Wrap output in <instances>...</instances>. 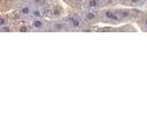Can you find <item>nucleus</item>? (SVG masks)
<instances>
[{"label": "nucleus", "instance_id": "nucleus-5", "mask_svg": "<svg viewBox=\"0 0 147 129\" xmlns=\"http://www.w3.org/2000/svg\"><path fill=\"white\" fill-rule=\"evenodd\" d=\"M44 9L43 7H38V5H32V10H31V17L32 18H43Z\"/></svg>", "mask_w": 147, "mask_h": 129}, {"label": "nucleus", "instance_id": "nucleus-6", "mask_svg": "<svg viewBox=\"0 0 147 129\" xmlns=\"http://www.w3.org/2000/svg\"><path fill=\"white\" fill-rule=\"evenodd\" d=\"M102 7L101 0H86V9L97 10Z\"/></svg>", "mask_w": 147, "mask_h": 129}, {"label": "nucleus", "instance_id": "nucleus-3", "mask_svg": "<svg viewBox=\"0 0 147 129\" xmlns=\"http://www.w3.org/2000/svg\"><path fill=\"white\" fill-rule=\"evenodd\" d=\"M83 20H84V22H86V23H94V22H97V21H99V14L97 10L88 9L84 12Z\"/></svg>", "mask_w": 147, "mask_h": 129}, {"label": "nucleus", "instance_id": "nucleus-4", "mask_svg": "<svg viewBox=\"0 0 147 129\" xmlns=\"http://www.w3.org/2000/svg\"><path fill=\"white\" fill-rule=\"evenodd\" d=\"M31 28H34V30H43V28H45V21L43 18H32Z\"/></svg>", "mask_w": 147, "mask_h": 129}, {"label": "nucleus", "instance_id": "nucleus-1", "mask_svg": "<svg viewBox=\"0 0 147 129\" xmlns=\"http://www.w3.org/2000/svg\"><path fill=\"white\" fill-rule=\"evenodd\" d=\"M65 22L69 26H71L72 28H80V27H83L84 20H83V17H80L79 14H71L66 18Z\"/></svg>", "mask_w": 147, "mask_h": 129}, {"label": "nucleus", "instance_id": "nucleus-2", "mask_svg": "<svg viewBox=\"0 0 147 129\" xmlns=\"http://www.w3.org/2000/svg\"><path fill=\"white\" fill-rule=\"evenodd\" d=\"M102 17L105 20L110 21V22H119V21H121L117 9H105L102 12Z\"/></svg>", "mask_w": 147, "mask_h": 129}, {"label": "nucleus", "instance_id": "nucleus-10", "mask_svg": "<svg viewBox=\"0 0 147 129\" xmlns=\"http://www.w3.org/2000/svg\"><path fill=\"white\" fill-rule=\"evenodd\" d=\"M20 31H28V26H25V25H22V26H20Z\"/></svg>", "mask_w": 147, "mask_h": 129}, {"label": "nucleus", "instance_id": "nucleus-11", "mask_svg": "<svg viewBox=\"0 0 147 129\" xmlns=\"http://www.w3.org/2000/svg\"><path fill=\"white\" fill-rule=\"evenodd\" d=\"M145 23H146V26H147V20H146V22H145Z\"/></svg>", "mask_w": 147, "mask_h": 129}, {"label": "nucleus", "instance_id": "nucleus-9", "mask_svg": "<svg viewBox=\"0 0 147 129\" xmlns=\"http://www.w3.org/2000/svg\"><path fill=\"white\" fill-rule=\"evenodd\" d=\"M52 27H53L54 30H62V28H63V30H66V28H67V23H63V22H56L53 26H52Z\"/></svg>", "mask_w": 147, "mask_h": 129}, {"label": "nucleus", "instance_id": "nucleus-8", "mask_svg": "<svg viewBox=\"0 0 147 129\" xmlns=\"http://www.w3.org/2000/svg\"><path fill=\"white\" fill-rule=\"evenodd\" d=\"M123 3L130 7H138V5H142L145 3V0H123Z\"/></svg>", "mask_w": 147, "mask_h": 129}, {"label": "nucleus", "instance_id": "nucleus-7", "mask_svg": "<svg viewBox=\"0 0 147 129\" xmlns=\"http://www.w3.org/2000/svg\"><path fill=\"white\" fill-rule=\"evenodd\" d=\"M31 10H32V5L30 4H23L22 7L18 9V13L23 17H27V16H31Z\"/></svg>", "mask_w": 147, "mask_h": 129}]
</instances>
